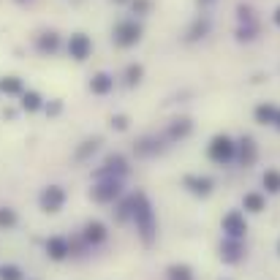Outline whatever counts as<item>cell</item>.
<instances>
[{
  "label": "cell",
  "mask_w": 280,
  "mask_h": 280,
  "mask_svg": "<svg viewBox=\"0 0 280 280\" xmlns=\"http://www.w3.org/2000/svg\"><path fill=\"white\" fill-rule=\"evenodd\" d=\"M136 204H139V210H136V221H139L141 237H144V242H150L152 239V212H150V207H147L144 196L136 198Z\"/></svg>",
  "instance_id": "1"
},
{
  "label": "cell",
  "mask_w": 280,
  "mask_h": 280,
  "mask_svg": "<svg viewBox=\"0 0 280 280\" xmlns=\"http://www.w3.org/2000/svg\"><path fill=\"white\" fill-rule=\"evenodd\" d=\"M63 198H65L63 188L52 185V188H47V191L41 193V207H44L47 212H57L60 207H63Z\"/></svg>",
  "instance_id": "2"
},
{
  "label": "cell",
  "mask_w": 280,
  "mask_h": 280,
  "mask_svg": "<svg viewBox=\"0 0 280 280\" xmlns=\"http://www.w3.org/2000/svg\"><path fill=\"white\" fill-rule=\"evenodd\" d=\"M231 152H234V144H231V139H228V136H215V139H212L210 155L215 158V161H228V158H231Z\"/></svg>",
  "instance_id": "3"
},
{
  "label": "cell",
  "mask_w": 280,
  "mask_h": 280,
  "mask_svg": "<svg viewBox=\"0 0 280 280\" xmlns=\"http://www.w3.org/2000/svg\"><path fill=\"white\" fill-rule=\"evenodd\" d=\"M139 25H134V22H125V25H120L117 28V41L123 44V47H128V44H134V41H139Z\"/></svg>",
  "instance_id": "4"
},
{
  "label": "cell",
  "mask_w": 280,
  "mask_h": 280,
  "mask_svg": "<svg viewBox=\"0 0 280 280\" xmlns=\"http://www.w3.org/2000/svg\"><path fill=\"white\" fill-rule=\"evenodd\" d=\"M223 228H226L231 237H242L248 226H245V221H242V215H239V212H228V215L223 218Z\"/></svg>",
  "instance_id": "5"
},
{
  "label": "cell",
  "mask_w": 280,
  "mask_h": 280,
  "mask_svg": "<svg viewBox=\"0 0 280 280\" xmlns=\"http://www.w3.org/2000/svg\"><path fill=\"white\" fill-rule=\"evenodd\" d=\"M87 52H90V41L84 35H74V38H71V55H74L76 60H84Z\"/></svg>",
  "instance_id": "6"
},
{
  "label": "cell",
  "mask_w": 280,
  "mask_h": 280,
  "mask_svg": "<svg viewBox=\"0 0 280 280\" xmlns=\"http://www.w3.org/2000/svg\"><path fill=\"white\" fill-rule=\"evenodd\" d=\"M117 193H120V185L117 182H106V185H98L93 191V198L95 201H109V198H114Z\"/></svg>",
  "instance_id": "7"
},
{
  "label": "cell",
  "mask_w": 280,
  "mask_h": 280,
  "mask_svg": "<svg viewBox=\"0 0 280 280\" xmlns=\"http://www.w3.org/2000/svg\"><path fill=\"white\" fill-rule=\"evenodd\" d=\"M185 185L191 188L193 193H198V196H207V193H210V188H212V182L207 180V177H188Z\"/></svg>",
  "instance_id": "8"
},
{
  "label": "cell",
  "mask_w": 280,
  "mask_h": 280,
  "mask_svg": "<svg viewBox=\"0 0 280 280\" xmlns=\"http://www.w3.org/2000/svg\"><path fill=\"white\" fill-rule=\"evenodd\" d=\"M47 251H49V256L52 258H65V253H68V242L65 239H60V237H55V239H49L47 242Z\"/></svg>",
  "instance_id": "9"
},
{
  "label": "cell",
  "mask_w": 280,
  "mask_h": 280,
  "mask_svg": "<svg viewBox=\"0 0 280 280\" xmlns=\"http://www.w3.org/2000/svg\"><path fill=\"white\" fill-rule=\"evenodd\" d=\"M84 237L90 239V242H101V239L106 237V228H104V223H87V226H84Z\"/></svg>",
  "instance_id": "10"
},
{
  "label": "cell",
  "mask_w": 280,
  "mask_h": 280,
  "mask_svg": "<svg viewBox=\"0 0 280 280\" xmlns=\"http://www.w3.org/2000/svg\"><path fill=\"white\" fill-rule=\"evenodd\" d=\"M245 210L261 212L264 210V196H258V193H248V196H245Z\"/></svg>",
  "instance_id": "11"
},
{
  "label": "cell",
  "mask_w": 280,
  "mask_h": 280,
  "mask_svg": "<svg viewBox=\"0 0 280 280\" xmlns=\"http://www.w3.org/2000/svg\"><path fill=\"white\" fill-rule=\"evenodd\" d=\"M264 185H267V191L278 193L280 191V171H267L264 174Z\"/></svg>",
  "instance_id": "12"
},
{
  "label": "cell",
  "mask_w": 280,
  "mask_h": 280,
  "mask_svg": "<svg viewBox=\"0 0 280 280\" xmlns=\"http://www.w3.org/2000/svg\"><path fill=\"white\" fill-rule=\"evenodd\" d=\"M256 117H258V123H272L275 117H278V112H275L272 106H258Z\"/></svg>",
  "instance_id": "13"
},
{
  "label": "cell",
  "mask_w": 280,
  "mask_h": 280,
  "mask_svg": "<svg viewBox=\"0 0 280 280\" xmlns=\"http://www.w3.org/2000/svg\"><path fill=\"white\" fill-rule=\"evenodd\" d=\"M109 87H112V79H109L106 74H98V76L93 79V90H95V93H106Z\"/></svg>",
  "instance_id": "14"
},
{
  "label": "cell",
  "mask_w": 280,
  "mask_h": 280,
  "mask_svg": "<svg viewBox=\"0 0 280 280\" xmlns=\"http://www.w3.org/2000/svg\"><path fill=\"white\" fill-rule=\"evenodd\" d=\"M0 280H22V272L17 267H0Z\"/></svg>",
  "instance_id": "15"
},
{
  "label": "cell",
  "mask_w": 280,
  "mask_h": 280,
  "mask_svg": "<svg viewBox=\"0 0 280 280\" xmlns=\"http://www.w3.org/2000/svg\"><path fill=\"white\" fill-rule=\"evenodd\" d=\"M169 275H171V280H191V269L182 267V264H180V267H171Z\"/></svg>",
  "instance_id": "16"
},
{
  "label": "cell",
  "mask_w": 280,
  "mask_h": 280,
  "mask_svg": "<svg viewBox=\"0 0 280 280\" xmlns=\"http://www.w3.org/2000/svg\"><path fill=\"white\" fill-rule=\"evenodd\" d=\"M14 223H17L14 210H0V226H14Z\"/></svg>",
  "instance_id": "17"
},
{
  "label": "cell",
  "mask_w": 280,
  "mask_h": 280,
  "mask_svg": "<svg viewBox=\"0 0 280 280\" xmlns=\"http://www.w3.org/2000/svg\"><path fill=\"white\" fill-rule=\"evenodd\" d=\"M0 87L6 90V93H17V90H19V82H17V79H14V76H11V79H8V82H3V84H0Z\"/></svg>",
  "instance_id": "18"
},
{
  "label": "cell",
  "mask_w": 280,
  "mask_h": 280,
  "mask_svg": "<svg viewBox=\"0 0 280 280\" xmlns=\"http://www.w3.org/2000/svg\"><path fill=\"white\" fill-rule=\"evenodd\" d=\"M25 106H28V109H38V95L28 93V95H25Z\"/></svg>",
  "instance_id": "19"
},
{
  "label": "cell",
  "mask_w": 280,
  "mask_h": 280,
  "mask_svg": "<svg viewBox=\"0 0 280 280\" xmlns=\"http://www.w3.org/2000/svg\"><path fill=\"white\" fill-rule=\"evenodd\" d=\"M139 76H141V68L139 65H131L128 68V82H139Z\"/></svg>",
  "instance_id": "20"
},
{
  "label": "cell",
  "mask_w": 280,
  "mask_h": 280,
  "mask_svg": "<svg viewBox=\"0 0 280 280\" xmlns=\"http://www.w3.org/2000/svg\"><path fill=\"white\" fill-rule=\"evenodd\" d=\"M237 253H239L237 245H226V258L228 261H237Z\"/></svg>",
  "instance_id": "21"
},
{
  "label": "cell",
  "mask_w": 280,
  "mask_h": 280,
  "mask_svg": "<svg viewBox=\"0 0 280 280\" xmlns=\"http://www.w3.org/2000/svg\"><path fill=\"white\" fill-rule=\"evenodd\" d=\"M114 125L117 128H125V117H114Z\"/></svg>",
  "instance_id": "22"
},
{
  "label": "cell",
  "mask_w": 280,
  "mask_h": 280,
  "mask_svg": "<svg viewBox=\"0 0 280 280\" xmlns=\"http://www.w3.org/2000/svg\"><path fill=\"white\" fill-rule=\"evenodd\" d=\"M275 19H278V25H280V8H278V14H275Z\"/></svg>",
  "instance_id": "23"
},
{
  "label": "cell",
  "mask_w": 280,
  "mask_h": 280,
  "mask_svg": "<svg viewBox=\"0 0 280 280\" xmlns=\"http://www.w3.org/2000/svg\"><path fill=\"white\" fill-rule=\"evenodd\" d=\"M278 125H280V114H278Z\"/></svg>",
  "instance_id": "24"
},
{
  "label": "cell",
  "mask_w": 280,
  "mask_h": 280,
  "mask_svg": "<svg viewBox=\"0 0 280 280\" xmlns=\"http://www.w3.org/2000/svg\"><path fill=\"white\" fill-rule=\"evenodd\" d=\"M278 251H280V245H278Z\"/></svg>",
  "instance_id": "25"
}]
</instances>
